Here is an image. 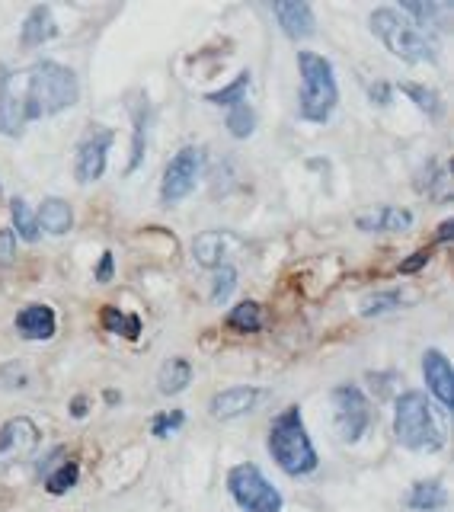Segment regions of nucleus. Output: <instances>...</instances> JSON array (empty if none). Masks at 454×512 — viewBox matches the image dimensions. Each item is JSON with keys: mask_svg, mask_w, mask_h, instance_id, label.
Listing matches in <instances>:
<instances>
[{"mask_svg": "<svg viewBox=\"0 0 454 512\" xmlns=\"http://www.w3.org/2000/svg\"><path fill=\"white\" fill-rule=\"evenodd\" d=\"M80 100V80L58 61H36L0 77V135L20 138L29 122L58 116Z\"/></svg>", "mask_w": 454, "mask_h": 512, "instance_id": "f257e3e1", "label": "nucleus"}, {"mask_svg": "<svg viewBox=\"0 0 454 512\" xmlns=\"http://www.w3.org/2000/svg\"><path fill=\"white\" fill-rule=\"evenodd\" d=\"M371 32L375 39L400 61L410 64H435L439 61V39L429 29H419L394 7H381L371 13Z\"/></svg>", "mask_w": 454, "mask_h": 512, "instance_id": "f03ea898", "label": "nucleus"}, {"mask_svg": "<svg viewBox=\"0 0 454 512\" xmlns=\"http://www.w3.org/2000/svg\"><path fill=\"white\" fill-rule=\"evenodd\" d=\"M269 455L275 458V464L291 474V477H304V474H314L317 471V448L307 436V426H304V413L301 407H288L272 420L269 426Z\"/></svg>", "mask_w": 454, "mask_h": 512, "instance_id": "7ed1b4c3", "label": "nucleus"}, {"mask_svg": "<svg viewBox=\"0 0 454 512\" xmlns=\"http://www.w3.org/2000/svg\"><path fill=\"white\" fill-rule=\"evenodd\" d=\"M298 71H301L298 116L304 122H314V125L330 122L333 109L339 106V84H336V74H333V61L301 48Z\"/></svg>", "mask_w": 454, "mask_h": 512, "instance_id": "20e7f679", "label": "nucleus"}, {"mask_svg": "<svg viewBox=\"0 0 454 512\" xmlns=\"http://www.w3.org/2000/svg\"><path fill=\"white\" fill-rule=\"evenodd\" d=\"M394 436L403 448H410V452H439L445 445V432L435 423L432 407L423 391H407L397 397Z\"/></svg>", "mask_w": 454, "mask_h": 512, "instance_id": "39448f33", "label": "nucleus"}, {"mask_svg": "<svg viewBox=\"0 0 454 512\" xmlns=\"http://www.w3.org/2000/svg\"><path fill=\"white\" fill-rule=\"evenodd\" d=\"M227 490L243 512H282V493L269 484L253 461L234 464L227 471Z\"/></svg>", "mask_w": 454, "mask_h": 512, "instance_id": "423d86ee", "label": "nucleus"}, {"mask_svg": "<svg viewBox=\"0 0 454 512\" xmlns=\"http://www.w3.org/2000/svg\"><path fill=\"white\" fill-rule=\"evenodd\" d=\"M330 400H333V420H336L339 439L349 445L359 442L371 426V416H375L362 388H355V384H339V388H333Z\"/></svg>", "mask_w": 454, "mask_h": 512, "instance_id": "0eeeda50", "label": "nucleus"}, {"mask_svg": "<svg viewBox=\"0 0 454 512\" xmlns=\"http://www.w3.org/2000/svg\"><path fill=\"white\" fill-rule=\"evenodd\" d=\"M205 167V151L202 148H180L164 170V180H160V202L176 205L186 196H192L199 186V176Z\"/></svg>", "mask_w": 454, "mask_h": 512, "instance_id": "6e6552de", "label": "nucleus"}, {"mask_svg": "<svg viewBox=\"0 0 454 512\" xmlns=\"http://www.w3.org/2000/svg\"><path fill=\"white\" fill-rule=\"evenodd\" d=\"M39 448V426L29 416H13L0 426V471L23 464L36 455Z\"/></svg>", "mask_w": 454, "mask_h": 512, "instance_id": "1a4fd4ad", "label": "nucleus"}, {"mask_svg": "<svg viewBox=\"0 0 454 512\" xmlns=\"http://www.w3.org/2000/svg\"><path fill=\"white\" fill-rule=\"evenodd\" d=\"M112 135L109 128H93V132L77 144V157H74V176L80 186L96 183L106 173V160L112 148Z\"/></svg>", "mask_w": 454, "mask_h": 512, "instance_id": "9d476101", "label": "nucleus"}, {"mask_svg": "<svg viewBox=\"0 0 454 512\" xmlns=\"http://www.w3.org/2000/svg\"><path fill=\"white\" fill-rule=\"evenodd\" d=\"M272 13L291 42H304L317 32V16L307 0H279V4H272Z\"/></svg>", "mask_w": 454, "mask_h": 512, "instance_id": "9b49d317", "label": "nucleus"}, {"mask_svg": "<svg viewBox=\"0 0 454 512\" xmlns=\"http://www.w3.org/2000/svg\"><path fill=\"white\" fill-rule=\"evenodd\" d=\"M423 378H426V388L432 391V397L439 400L448 413H454V368L442 349H426Z\"/></svg>", "mask_w": 454, "mask_h": 512, "instance_id": "f8f14e48", "label": "nucleus"}, {"mask_svg": "<svg viewBox=\"0 0 454 512\" xmlns=\"http://www.w3.org/2000/svg\"><path fill=\"white\" fill-rule=\"evenodd\" d=\"M13 327H16V333L23 336V340L42 343V340H52V336H55L58 317H55L52 308H48V304H29V308H23L20 314H16Z\"/></svg>", "mask_w": 454, "mask_h": 512, "instance_id": "ddd939ff", "label": "nucleus"}, {"mask_svg": "<svg viewBox=\"0 0 454 512\" xmlns=\"http://www.w3.org/2000/svg\"><path fill=\"white\" fill-rule=\"evenodd\" d=\"M259 400V391L250 388V384H240V388H227V391H218L212 400H208V413L215 416V420L227 423V420H237V416L250 413Z\"/></svg>", "mask_w": 454, "mask_h": 512, "instance_id": "4468645a", "label": "nucleus"}, {"mask_svg": "<svg viewBox=\"0 0 454 512\" xmlns=\"http://www.w3.org/2000/svg\"><path fill=\"white\" fill-rule=\"evenodd\" d=\"M359 231H387V234H397V231H407L413 228V212L410 208H400V205H384L378 212H368L355 218Z\"/></svg>", "mask_w": 454, "mask_h": 512, "instance_id": "2eb2a0df", "label": "nucleus"}, {"mask_svg": "<svg viewBox=\"0 0 454 512\" xmlns=\"http://www.w3.org/2000/svg\"><path fill=\"white\" fill-rule=\"evenodd\" d=\"M36 221H39V231L61 237L74 228V208L64 199H45L42 208L36 212Z\"/></svg>", "mask_w": 454, "mask_h": 512, "instance_id": "dca6fc26", "label": "nucleus"}, {"mask_svg": "<svg viewBox=\"0 0 454 512\" xmlns=\"http://www.w3.org/2000/svg\"><path fill=\"white\" fill-rule=\"evenodd\" d=\"M58 36V26H55V16L48 7H32L26 23H23V45L26 48H36V45H45Z\"/></svg>", "mask_w": 454, "mask_h": 512, "instance_id": "f3484780", "label": "nucleus"}, {"mask_svg": "<svg viewBox=\"0 0 454 512\" xmlns=\"http://www.w3.org/2000/svg\"><path fill=\"white\" fill-rule=\"evenodd\" d=\"M189 381H192V365L186 359H180V356H173V359H167L164 365H160L157 391L164 397H176V394H183L189 388Z\"/></svg>", "mask_w": 454, "mask_h": 512, "instance_id": "a211bd4d", "label": "nucleus"}, {"mask_svg": "<svg viewBox=\"0 0 454 512\" xmlns=\"http://www.w3.org/2000/svg\"><path fill=\"white\" fill-rule=\"evenodd\" d=\"M231 240V234L224 231H202L196 237V244H192V256H196V263L205 266V269H218L224 266V244Z\"/></svg>", "mask_w": 454, "mask_h": 512, "instance_id": "6ab92c4d", "label": "nucleus"}, {"mask_svg": "<svg viewBox=\"0 0 454 512\" xmlns=\"http://www.w3.org/2000/svg\"><path fill=\"white\" fill-rule=\"evenodd\" d=\"M227 330L234 333H259L263 330V308H259L256 301H240L231 308V314H227Z\"/></svg>", "mask_w": 454, "mask_h": 512, "instance_id": "aec40b11", "label": "nucleus"}, {"mask_svg": "<svg viewBox=\"0 0 454 512\" xmlns=\"http://www.w3.org/2000/svg\"><path fill=\"white\" fill-rule=\"evenodd\" d=\"M448 500V490L439 484V480H419V484H413L407 503L410 509H419V512H429V509H442Z\"/></svg>", "mask_w": 454, "mask_h": 512, "instance_id": "412c9836", "label": "nucleus"}, {"mask_svg": "<svg viewBox=\"0 0 454 512\" xmlns=\"http://www.w3.org/2000/svg\"><path fill=\"white\" fill-rule=\"evenodd\" d=\"M400 13L413 16V23L419 29H426V26H448L445 23V16H451V4H416V0H410V4H403Z\"/></svg>", "mask_w": 454, "mask_h": 512, "instance_id": "4be33fe9", "label": "nucleus"}, {"mask_svg": "<svg viewBox=\"0 0 454 512\" xmlns=\"http://www.w3.org/2000/svg\"><path fill=\"white\" fill-rule=\"evenodd\" d=\"M400 93H407L410 100H413V106H416V109H423L429 119H442L445 103H442L439 90L423 87V84H400Z\"/></svg>", "mask_w": 454, "mask_h": 512, "instance_id": "5701e85b", "label": "nucleus"}, {"mask_svg": "<svg viewBox=\"0 0 454 512\" xmlns=\"http://www.w3.org/2000/svg\"><path fill=\"white\" fill-rule=\"evenodd\" d=\"M100 320H103V327L109 333L125 336V340H138V336H141V317L138 314H125L119 308H103Z\"/></svg>", "mask_w": 454, "mask_h": 512, "instance_id": "b1692460", "label": "nucleus"}, {"mask_svg": "<svg viewBox=\"0 0 454 512\" xmlns=\"http://www.w3.org/2000/svg\"><path fill=\"white\" fill-rule=\"evenodd\" d=\"M247 90H250V71H240L234 84L205 93V100L212 106H240V103H247Z\"/></svg>", "mask_w": 454, "mask_h": 512, "instance_id": "393cba45", "label": "nucleus"}, {"mask_svg": "<svg viewBox=\"0 0 454 512\" xmlns=\"http://www.w3.org/2000/svg\"><path fill=\"white\" fill-rule=\"evenodd\" d=\"M77 477H80V464L64 458V461H58L55 471L45 474V490L52 496H61V493H68V490L77 487Z\"/></svg>", "mask_w": 454, "mask_h": 512, "instance_id": "a878e982", "label": "nucleus"}, {"mask_svg": "<svg viewBox=\"0 0 454 512\" xmlns=\"http://www.w3.org/2000/svg\"><path fill=\"white\" fill-rule=\"evenodd\" d=\"M13 234H20L26 244H36V240L42 237L39 221H36V215L29 212L26 199H13Z\"/></svg>", "mask_w": 454, "mask_h": 512, "instance_id": "bb28decb", "label": "nucleus"}, {"mask_svg": "<svg viewBox=\"0 0 454 512\" xmlns=\"http://www.w3.org/2000/svg\"><path fill=\"white\" fill-rule=\"evenodd\" d=\"M403 304V292L400 288H387V292H375L362 301V317H381L387 311H397Z\"/></svg>", "mask_w": 454, "mask_h": 512, "instance_id": "cd10ccee", "label": "nucleus"}, {"mask_svg": "<svg viewBox=\"0 0 454 512\" xmlns=\"http://www.w3.org/2000/svg\"><path fill=\"white\" fill-rule=\"evenodd\" d=\"M227 132H231L234 138H250L256 132V112L253 106L240 103V106H231V112H227Z\"/></svg>", "mask_w": 454, "mask_h": 512, "instance_id": "c85d7f7f", "label": "nucleus"}, {"mask_svg": "<svg viewBox=\"0 0 454 512\" xmlns=\"http://www.w3.org/2000/svg\"><path fill=\"white\" fill-rule=\"evenodd\" d=\"M144 148H148V109H135V138H132V160L125 173H135L144 164Z\"/></svg>", "mask_w": 454, "mask_h": 512, "instance_id": "c756f323", "label": "nucleus"}, {"mask_svg": "<svg viewBox=\"0 0 454 512\" xmlns=\"http://www.w3.org/2000/svg\"><path fill=\"white\" fill-rule=\"evenodd\" d=\"M237 288V269L234 266H218L212 279V304H224Z\"/></svg>", "mask_w": 454, "mask_h": 512, "instance_id": "7c9ffc66", "label": "nucleus"}, {"mask_svg": "<svg viewBox=\"0 0 454 512\" xmlns=\"http://www.w3.org/2000/svg\"><path fill=\"white\" fill-rule=\"evenodd\" d=\"M183 423H186V413L183 410H167V413H157L154 420H151V432H154L157 439H167Z\"/></svg>", "mask_w": 454, "mask_h": 512, "instance_id": "2f4dec72", "label": "nucleus"}, {"mask_svg": "<svg viewBox=\"0 0 454 512\" xmlns=\"http://www.w3.org/2000/svg\"><path fill=\"white\" fill-rule=\"evenodd\" d=\"M429 260H432V250H416L410 260H403L400 263V272L403 276H413V272H419L423 266H429Z\"/></svg>", "mask_w": 454, "mask_h": 512, "instance_id": "473e14b6", "label": "nucleus"}, {"mask_svg": "<svg viewBox=\"0 0 454 512\" xmlns=\"http://www.w3.org/2000/svg\"><path fill=\"white\" fill-rule=\"evenodd\" d=\"M112 272H116V256H112L109 250H103L100 263H96V269H93V279H96V282H109V279H112Z\"/></svg>", "mask_w": 454, "mask_h": 512, "instance_id": "72a5a7b5", "label": "nucleus"}, {"mask_svg": "<svg viewBox=\"0 0 454 512\" xmlns=\"http://www.w3.org/2000/svg\"><path fill=\"white\" fill-rule=\"evenodd\" d=\"M87 413H90V400H87L84 394H77V397L71 400V416H74V420H84Z\"/></svg>", "mask_w": 454, "mask_h": 512, "instance_id": "f704fd0d", "label": "nucleus"}, {"mask_svg": "<svg viewBox=\"0 0 454 512\" xmlns=\"http://www.w3.org/2000/svg\"><path fill=\"white\" fill-rule=\"evenodd\" d=\"M13 253V234L10 231H0V263H7Z\"/></svg>", "mask_w": 454, "mask_h": 512, "instance_id": "c9c22d12", "label": "nucleus"}, {"mask_svg": "<svg viewBox=\"0 0 454 512\" xmlns=\"http://www.w3.org/2000/svg\"><path fill=\"white\" fill-rule=\"evenodd\" d=\"M451 237H454V221H442V224H439V234H435V240H439V244H448Z\"/></svg>", "mask_w": 454, "mask_h": 512, "instance_id": "e433bc0d", "label": "nucleus"}, {"mask_svg": "<svg viewBox=\"0 0 454 512\" xmlns=\"http://www.w3.org/2000/svg\"><path fill=\"white\" fill-rule=\"evenodd\" d=\"M106 400H109V404H119L122 394H116V391H106Z\"/></svg>", "mask_w": 454, "mask_h": 512, "instance_id": "4c0bfd02", "label": "nucleus"}]
</instances>
